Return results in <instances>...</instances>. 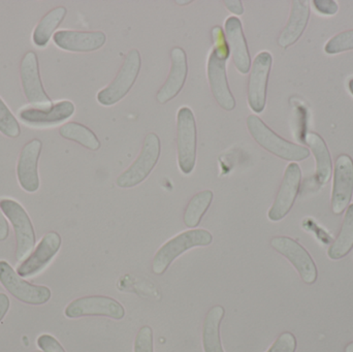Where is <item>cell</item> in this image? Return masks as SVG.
I'll return each mask as SVG.
<instances>
[{"mask_svg": "<svg viewBox=\"0 0 353 352\" xmlns=\"http://www.w3.org/2000/svg\"><path fill=\"white\" fill-rule=\"evenodd\" d=\"M350 50H353V29L332 37L325 47V53L329 55H336Z\"/></svg>", "mask_w": 353, "mask_h": 352, "instance_id": "cell-29", "label": "cell"}, {"mask_svg": "<svg viewBox=\"0 0 353 352\" xmlns=\"http://www.w3.org/2000/svg\"><path fill=\"white\" fill-rule=\"evenodd\" d=\"M76 107L70 101L53 103L49 109L25 107L19 112V118L23 123L34 127H48L58 125L74 115Z\"/></svg>", "mask_w": 353, "mask_h": 352, "instance_id": "cell-16", "label": "cell"}, {"mask_svg": "<svg viewBox=\"0 0 353 352\" xmlns=\"http://www.w3.org/2000/svg\"><path fill=\"white\" fill-rule=\"evenodd\" d=\"M37 346L43 352H65L63 347L51 335H41L37 338Z\"/></svg>", "mask_w": 353, "mask_h": 352, "instance_id": "cell-33", "label": "cell"}, {"mask_svg": "<svg viewBox=\"0 0 353 352\" xmlns=\"http://www.w3.org/2000/svg\"><path fill=\"white\" fill-rule=\"evenodd\" d=\"M10 235V227H8V220L0 209V241H6Z\"/></svg>", "mask_w": 353, "mask_h": 352, "instance_id": "cell-36", "label": "cell"}, {"mask_svg": "<svg viewBox=\"0 0 353 352\" xmlns=\"http://www.w3.org/2000/svg\"><path fill=\"white\" fill-rule=\"evenodd\" d=\"M273 57L269 52L257 54L251 66L248 81V105L254 113H261L267 101L268 81L271 72Z\"/></svg>", "mask_w": 353, "mask_h": 352, "instance_id": "cell-11", "label": "cell"}, {"mask_svg": "<svg viewBox=\"0 0 353 352\" xmlns=\"http://www.w3.org/2000/svg\"><path fill=\"white\" fill-rule=\"evenodd\" d=\"M302 181V171L300 165L296 163H290L284 173L283 180L280 185L279 191L274 200L273 206L268 213L271 221H280L290 212Z\"/></svg>", "mask_w": 353, "mask_h": 352, "instance_id": "cell-12", "label": "cell"}, {"mask_svg": "<svg viewBox=\"0 0 353 352\" xmlns=\"http://www.w3.org/2000/svg\"><path fill=\"white\" fill-rule=\"evenodd\" d=\"M353 248V204L350 205L344 216L339 235L327 251L331 260H338L345 258Z\"/></svg>", "mask_w": 353, "mask_h": 352, "instance_id": "cell-25", "label": "cell"}, {"mask_svg": "<svg viewBox=\"0 0 353 352\" xmlns=\"http://www.w3.org/2000/svg\"><path fill=\"white\" fill-rule=\"evenodd\" d=\"M224 308L214 306L208 311L203 324V345L205 352H224L220 339V324L224 318Z\"/></svg>", "mask_w": 353, "mask_h": 352, "instance_id": "cell-23", "label": "cell"}, {"mask_svg": "<svg viewBox=\"0 0 353 352\" xmlns=\"http://www.w3.org/2000/svg\"><path fill=\"white\" fill-rule=\"evenodd\" d=\"M171 59V72L157 95V101L161 105L169 103L180 93L184 87L187 74H188L187 56L182 48L174 47L172 49Z\"/></svg>", "mask_w": 353, "mask_h": 352, "instance_id": "cell-20", "label": "cell"}, {"mask_svg": "<svg viewBox=\"0 0 353 352\" xmlns=\"http://www.w3.org/2000/svg\"><path fill=\"white\" fill-rule=\"evenodd\" d=\"M348 89H350V92L352 93L353 96V78L350 79V82H348Z\"/></svg>", "mask_w": 353, "mask_h": 352, "instance_id": "cell-39", "label": "cell"}, {"mask_svg": "<svg viewBox=\"0 0 353 352\" xmlns=\"http://www.w3.org/2000/svg\"><path fill=\"white\" fill-rule=\"evenodd\" d=\"M196 122L188 107H182L176 114V152L179 167L185 175L192 173L196 163Z\"/></svg>", "mask_w": 353, "mask_h": 352, "instance_id": "cell-3", "label": "cell"}, {"mask_svg": "<svg viewBox=\"0 0 353 352\" xmlns=\"http://www.w3.org/2000/svg\"><path fill=\"white\" fill-rule=\"evenodd\" d=\"M43 143L39 138H33L24 145L17 165V176L21 188L29 194L37 192L39 188V159L41 156Z\"/></svg>", "mask_w": 353, "mask_h": 352, "instance_id": "cell-15", "label": "cell"}, {"mask_svg": "<svg viewBox=\"0 0 353 352\" xmlns=\"http://www.w3.org/2000/svg\"><path fill=\"white\" fill-rule=\"evenodd\" d=\"M53 41L64 51L88 53L101 49L107 35L103 31L59 30L53 35Z\"/></svg>", "mask_w": 353, "mask_h": 352, "instance_id": "cell-18", "label": "cell"}, {"mask_svg": "<svg viewBox=\"0 0 353 352\" xmlns=\"http://www.w3.org/2000/svg\"><path fill=\"white\" fill-rule=\"evenodd\" d=\"M212 39H213L214 47L212 51L219 57L228 59L230 55V47L226 41L225 33L220 26L213 27L212 29Z\"/></svg>", "mask_w": 353, "mask_h": 352, "instance_id": "cell-30", "label": "cell"}, {"mask_svg": "<svg viewBox=\"0 0 353 352\" xmlns=\"http://www.w3.org/2000/svg\"><path fill=\"white\" fill-rule=\"evenodd\" d=\"M247 127L259 146L279 158L288 161H302L310 156L308 148L284 140L274 132L259 116H248Z\"/></svg>", "mask_w": 353, "mask_h": 352, "instance_id": "cell-1", "label": "cell"}, {"mask_svg": "<svg viewBox=\"0 0 353 352\" xmlns=\"http://www.w3.org/2000/svg\"><path fill=\"white\" fill-rule=\"evenodd\" d=\"M296 346H298V343H296L294 335L290 332H285L278 337L277 340L273 343L267 352H296Z\"/></svg>", "mask_w": 353, "mask_h": 352, "instance_id": "cell-32", "label": "cell"}, {"mask_svg": "<svg viewBox=\"0 0 353 352\" xmlns=\"http://www.w3.org/2000/svg\"><path fill=\"white\" fill-rule=\"evenodd\" d=\"M224 33L236 70L241 74H248L251 70L250 53L240 19L234 16L228 17L224 24Z\"/></svg>", "mask_w": 353, "mask_h": 352, "instance_id": "cell-19", "label": "cell"}, {"mask_svg": "<svg viewBox=\"0 0 353 352\" xmlns=\"http://www.w3.org/2000/svg\"><path fill=\"white\" fill-rule=\"evenodd\" d=\"M0 132L8 138H17L20 136L21 127L8 105L0 97Z\"/></svg>", "mask_w": 353, "mask_h": 352, "instance_id": "cell-28", "label": "cell"}, {"mask_svg": "<svg viewBox=\"0 0 353 352\" xmlns=\"http://www.w3.org/2000/svg\"><path fill=\"white\" fill-rule=\"evenodd\" d=\"M161 143L157 134H148L143 143L142 150L132 165L117 178V185L132 188L148 178L161 157Z\"/></svg>", "mask_w": 353, "mask_h": 352, "instance_id": "cell-5", "label": "cell"}, {"mask_svg": "<svg viewBox=\"0 0 353 352\" xmlns=\"http://www.w3.org/2000/svg\"><path fill=\"white\" fill-rule=\"evenodd\" d=\"M310 18V6L307 0H294L292 1V12L288 24L280 33L278 45L285 48L296 43L299 41Z\"/></svg>", "mask_w": 353, "mask_h": 352, "instance_id": "cell-21", "label": "cell"}, {"mask_svg": "<svg viewBox=\"0 0 353 352\" xmlns=\"http://www.w3.org/2000/svg\"><path fill=\"white\" fill-rule=\"evenodd\" d=\"M0 209L12 223L16 236V258L25 260L35 246V233L32 222L25 209L12 198L0 200Z\"/></svg>", "mask_w": 353, "mask_h": 352, "instance_id": "cell-6", "label": "cell"}, {"mask_svg": "<svg viewBox=\"0 0 353 352\" xmlns=\"http://www.w3.org/2000/svg\"><path fill=\"white\" fill-rule=\"evenodd\" d=\"M191 2L192 1H190V0H189V1H176V3L180 4V6H184V4L191 3Z\"/></svg>", "mask_w": 353, "mask_h": 352, "instance_id": "cell-40", "label": "cell"}, {"mask_svg": "<svg viewBox=\"0 0 353 352\" xmlns=\"http://www.w3.org/2000/svg\"><path fill=\"white\" fill-rule=\"evenodd\" d=\"M213 236L205 229H190L183 231L168 241L157 252L152 262V271L155 275L165 274L176 258L191 248L211 245Z\"/></svg>", "mask_w": 353, "mask_h": 352, "instance_id": "cell-2", "label": "cell"}, {"mask_svg": "<svg viewBox=\"0 0 353 352\" xmlns=\"http://www.w3.org/2000/svg\"><path fill=\"white\" fill-rule=\"evenodd\" d=\"M344 352H353V341L345 347V351H344Z\"/></svg>", "mask_w": 353, "mask_h": 352, "instance_id": "cell-38", "label": "cell"}, {"mask_svg": "<svg viewBox=\"0 0 353 352\" xmlns=\"http://www.w3.org/2000/svg\"><path fill=\"white\" fill-rule=\"evenodd\" d=\"M224 6L230 12L238 14V16L243 14V12H244V6H243L240 0H226V1H224Z\"/></svg>", "mask_w": 353, "mask_h": 352, "instance_id": "cell-35", "label": "cell"}, {"mask_svg": "<svg viewBox=\"0 0 353 352\" xmlns=\"http://www.w3.org/2000/svg\"><path fill=\"white\" fill-rule=\"evenodd\" d=\"M0 283L12 297L28 305H43L51 299L49 287L25 281L6 260H0Z\"/></svg>", "mask_w": 353, "mask_h": 352, "instance_id": "cell-7", "label": "cell"}, {"mask_svg": "<svg viewBox=\"0 0 353 352\" xmlns=\"http://www.w3.org/2000/svg\"><path fill=\"white\" fill-rule=\"evenodd\" d=\"M226 61L228 60L212 51L208 60L207 74L212 93L218 105L225 111H232L236 107V101L228 86Z\"/></svg>", "mask_w": 353, "mask_h": 352, "instance_id": "cell-17", "label": "cell"}, {"mask_svg": "<svg viewBox=\"0 0 353 352\" xmlns=\"http://www.w3.org/2000/svg\"><path fill=\"white\" fill-rule=\"evenodd\" d=\"M213 192L211 190H203L195 194L187 205L184 212V223L189 229H194L201 223V218L211 206L213 200Z\"/></svg>", "mask_w": 353, "mask_h": 352, "instance_id": "cell-27", "label": "cell"}, {"mask_svg": "<svg viewBox=\"0 0 353 352\" xmlns=\"http://www.w3.org/2000/svg\"><path fill=\"white\" fill-rule=\"evenodd\" d=\"M313 4L319 14H325V16H333L339 10V6L333 0H314Z\"/></svg>", "mask_w": 353, "mask_h": 352, "instance_id": "cell-34", "label": "cell"}, {"mask_svg": "<svg viewBox=\"0 0 353 352\" xmlns=\"http://www.w3.org/2000/svg\"><path fill=\"white\" fill-rule=\"evenodd\" d=\"M271 246L292 262L306 284L316 282L319 277L316 265L309 252L296 240L288 237H275L271 240Z\"/></svg>", "mask_w": 353, "mask_h": 352, "instance_id": "cell-9", "label": "cell"}, {"mask_svg": "<svg viewBox=\"0 0 353 352\" xmlns=\"http://www.w3.org/2000/svg\"><path fill=\"white\" fill-rule=\"evenodd\" d=\"M61 243L59 234L56 231L46 234L32 253L18 267L17 274L22 278L37 276L55 258L59 252Z\"/></svg>", "mask_w": 353, "mask_h": 352, "instance_id": "cell-14", "label": "cell"}, {"mask_svg": "<svg viewBox=\"0 0 353 352\" xmlns=\"http://www.w3.org/2000/svg\"><path fill=\"white\" fill-rule=\"evenodd\" d=\"M142 58L140 52L137 49L130 50L114 80L97 93V101L101 105L110 107L121 101L136 83L140 74Z\"/></svg>", "mask_w": 353, "mask_h": 352, "instance_id": "cell-4", "label": "cell"}, {"mask_svg": "<svg viewBox=\"0 0 353 352\" xmlns=\"http://www.w3.org/2000/svg\"><path fill=\"white\" fill-rule=\"evenodd\" d=\"M33 352H41V351H33Z\"/></svg>", "mask_w": 353, "mask_h": 352, "instance_id": "cell-41", "label": "cell"}, {"mask_svg": "<svg viewBox=\"0 0 353 352\" xmlns=\"http://www.w3.org/2000/svg\"><path fill=\"white\" fill-rule=\"evenodd\" d=\"M10 302L8 296L4 295V293H0V322L3 320L6 313H8V309H10Z\"/></svg>", "mask_w": 353, "mask_h": 352, "instance_id": "cell-37", "label": "cell"}, {"mask_svg": "<svg viewBox=\"0 0 353 352\" xmlns=\"http://www.w3.org/2000/svg\"><path fill=\"white\" fill-rule=\"evenodd\" d=\"M134 352H154L153 349V331L150 327H143L134 340Z\"/></svg>", "mask_w": 353, "mask_h": 352, "instance_id": "cell-31", "label": "cell"}, {"mask_svg": "<svg viewBox=\"0 0 353 352\" xmlns=\"http://www.w3.org/2000/svg\"><path fill=\"white\" fill-rule=\"evenodd\" d=\"M305 142L314 155L316 161V180L319 185H325L329 182L333 171L331 153L325 140L316 132H309Z\"/></svg>", "mask_w": 353, "mask_h": 352, "instance_id": "cell-22", "label": "cell"}, {"mask_svg": "<svg viewBox=\"0 0 353 352\" xmlns=\"http://www.w3.org/2000/svg\"><path fill=\"white\" fill-rule=\"evenodd\" d=\"M68 14V10L64 6H60L54 8L48 12L41 19L34 30H33L32 41L37 48H46L49 43L50 39L55 34V30L63 22Z\"/></svg>", "mask_w": 353, "mask_h": 352, "instance_id": "cell-24", "label": "cell"}, {"mask_svg": "<svg viewBox=\"0 0 353 352\" xmlns=\"http://www.w3.org/2000/svg\"><path fill=\"white\" fill-rule=\"evenodd\" d=\"M353 196V161L347 154L337 157L334 167L332 210L334 214L341 215L350 206Z\"/></svg>", "mask_w": 353, "mask_h": 352, "instance_id": "cell-13", "label": "cell"}, {"mask_svg": "<svg viewBox=\"0 0 353 352\" xmlns=\"http://www.w3.org/2000/svg\"><path fill=\"white\" fill-rule=\"evenodd\" d=\"M64 313L68 318L105 316L116 320H122L125 315L123 306L119 302L105 296H90L74 300L65 308Z\"/></svg>", "mask_w": 353, "mask_h": 352, "instance_id": "cell-10", "label": "cell"}, {"mask_svg": "<svg viewBox=\"0 0 353 352\" xmlns=\"http://www.w3.org/2000/svg\"><path fill=\"white\" fill-rule=\"evenodd\" d=\"M21 83L27 101L37 109H49L53 105L46 92L39 72V58L35 52H27L20 64Z\"/></svg>", "mask_w": 353, "mask_h": 352, "instance_id": "cell-8", "label": "cell"}, {"mask_svg": "<svg viewBox=\"0 0 353 352\" xmlns=\"http://www.w3.org/2000/svg\"><path fill=\"white\" fill-rule=\"evenodd\" d=\"M59 134L65 140L78 143L89 150L97 151L101 148V142L97 134L83 124L77 123V122L63 124L59 128Z\"/></svg>", "mask_w": 353, "mask_h": 352, "instance_id": "cell-26", "label": "cell"}]
</instances>
